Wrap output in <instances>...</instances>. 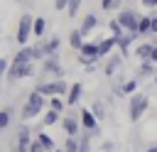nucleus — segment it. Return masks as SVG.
<instances>
[{"instance_id": "29", "label": "nucleus", "mask_w": 157, "mask_h": 152, "mask_svg": "<svg viewBox=\"0 0 157 152\" xmlns=\"http://www.w3.org/2000/svg\"><path fill=\"white\" fill-rule=\"evenodd\" d=\"M81 2H83V0H69V2H66V15H69V17H76Z\"/></svg>"}, {"instance_id": "18", "label": "nucleus", "mask_w": 157, "mask_h": 152, "mask_svg": "<svg viewBox=\"0 0 157 152\" xmlns=\"http://www.w3.org/2000/svg\"><path fill=\"white\" fill-rule=\"evenodd\" d=\"M155 74H157V64H152L150 59H142L140 69H137V78H147V76H155Z\"/></svg>"}, {"instance_id": "14", "label": "nucleus", "mask_w": 157, "mask_h": 152, "mask_svg": "<svg viewBox=\"0 0 157 152\" xmlns=\"http://www.w3.org/2000/svg\"><path fill=\"white\" fill-rule=\"evenodd\" d=\"M113 47H115V39H113V37H103V39H98V42H96V49H98V59L108 56V54L113 51Z\"/></svg>"}, {"instance_id": "11", "label": "nucleus", "mask_w": 157, "mask_h": 152, "mask_svg": "<svg viewBox=\"0 0 157 152\" xmlns=\"http://www.w3.org/2000/svg\"><path fill=\"white\" fill-rule=\"evenodd\" d=\"M59 47H61V39H59V34H54V37H49V39H42V42H39V49H42V54H44V56L59 54Z\"/></svg>"}, {"instance_id": "5", "label": "nucleus", "mask_w": 157, "mask_h": 152, "mask_svg": "<svg viewBox=\"0 0 157 152\" xmlns=\"http://www.w3.org/2000/svg\"><path fill=\"white\" fill-rule=\"evenodd\" d=\"M37 91H39L44 98H49V96H66V91H69V83H66L64 78H54V81L39 83V86H37Z\"/></svg>"}, {"instance_id": "15", "label": "nucleus", "mask_w": 157, "mask_h": 152, "mask_svg": "<svg viewBox=\"0 0 157 152\" xmlns=\"http://www.w3.org/2000/svg\"><path fill=\"white\" fill-rule=\"evenodd\" d=\"M81 96H83V86L81 83H71L69 91H66V105H76L81 101Z\"/></svg>"}, {"instance_id": "24", "label": "nucleus", "mask_w": 157, "mask_h": 152, "mask_svg": "<svg viewBox=\"0 0 157 152\" xmlns=\"http://www.w3.org/2000/svg\"><path fill=\"white\" fill-rule=\"evenodd\" d=\"M37 140H39V145L44 147V152H52V150L56 147V145H54V140H52L47 132H37Z\"/></svg>"}, {"instance_id": "33", "label": "nucleus", "mask_w": 157, "mask_h": 152, "mask_svg": "<svg viewBox=\"0 0 157 152\" xmlns=\"http://www.w3.org/2000/svg\"><path fill=\"white\" fill-rule=\"evenodd\" d=\"M64 152H78V137H66V142H64Z\"/></svg>"}, {"instance_id": "40", "label": "nucleus", "mask_w": 157, "mask_h": 152, "mask_svg": "<svg viewBox=\"0 0 157 152\" xmlns=\"http://www.w3.org/2000/svg\"><path fill=\"white\" fill-rule=\"evenodd\" d=\"M145 152H157V145H150V147H147Z\"/></svg>"}, {"instance_id": "22", "label": "nucleus", "mask_w": 157, "mask_h": 152, "mask_svg": "<svg viewBox=\"0 0 157 152\" xmlns=\"http://www.w3.org/2000/svg\"><path fill=\"white\" fill-rule=\"evenodd\" d=\"M150 51H152V42H142V44H137L135 49H132V54L142 61V59H150Z\"/></svg>"}, {"instance_id": "17", "label": "nucleus", "mask_w": 157, "mask_h": 152, "mask_svg": "<svg viewBox=\"0 0 157 152\" xmlns=\"http://www.w3.org/2000/svg\"><path fill=\"white\" fill-rule=\"evenodd\" d=\"M61 127L66 130V135H71V137H78V130H81V125H78V120H76L74 115H66V118L61 120Z\"/></svg>"}, {"instance_id": "8", "label": "nucleus", "mask_w": 157, "mask_h": 152, "mask_svg": "<svg viewBox=\"0 0 157 152\" xmlns=\"http://www.w3.org/2000/svg\"><path fill=\"white\" fill-rule=\"evenodd\" d=\"M42 61H44V64H42V71H44V74H52V76H56V78L64 76V69H61V64H59V54L44 56Z\"/></svg>"}, {"instance_id": "23", "label": "nucleus", "mask_w": 157, "mask_h": 152, "mask_svg": "<svg viewBox=\"0 0 157 152\" xmlns=\"http://www.w3.org/2000/svg\"><path fill=\"white\" fill-rule=\"evenodd\" d=\"M69 44H71V49L76 51V49L83 44V34H81L78 29H71V32H69Z\"/></svg>"}, {"instance_id": "6", "label": "nucleus", "mask_w": 157, "mask_h": 152, "mask_svg": "<svg viewBox=\"0 0 157 152\" xmlns=\"http://www.w3.org/2000/svg\"><path fill=\"white\" fill-rule=\"evenodd\" d=\"M76 51H78V61H81L83 66H93V64H98V49H96V42H86V39H83V44H81Z\"/></svg>"}, {"instance_id": "25", "label": "nucleus", "mask_w": 157, "mask_h": 152, "mask_svg": "<svg viewBox=\"0 0 157 152\" xmlns=\"http://www.w3.org/2000/svg\"><path fill=\"white\" fill-rule=\"evenodd\" d=\"M88 110L93 113V118H96V120H103V118H105V105H103L101 101H96V103H93Z\"/></svg>"}, {"instance_id": "4", "label": "nucleus", "mask_w": 157, "mask_h": 152, "mask_svg": "<svg viewBox=\"0 0 157 152\" xmlns=\"http://www.w3.org/2000/svg\"><path fill=\"white\" fill-rule=\"evenodd\" d=\"M32 12H22L20 15V22H17V32H15V39H17V44L22 47V44H27V39L32 37Z\"/></svg>"}, {"instance_id": "39", "label": "nucleus", "mask_w": 157, "mask_h": 152, "mask_svg": "<svg viewBox=\"0 0 157 152\" xmlns=\"http://www.w3.org/2000/svg\"><path fill=\"white\" fill-rule=\"evenodd\" d=\"M150 61L157 64V44H152V51H150Z\"/></svg>"}, {"instance_id": "37", "label": "nucleus", "mask_w": 157, "mask_h": 152, "mask_svg": "<svg viewBox=\"0 0 157 152\" xmlns=\"http://www.w3.org/2000/svg\"><path fill=\"white\" fill-rule=\"evenodd\" d=\"M7 64H10V61H7V59H2V56H0V78H2V76H5V71H7Z\"/></svg>"}, {"instance_id": "1", "label": "nucleus", "mask_w": 157, "mask_h": 152, "mask_svg": "<svg viewBox=\"0 0 157 152\" xmlns=\"http://www.w3.org/2000/svg\"><path fill=\"white\" fill-rule=\"evenodd\" d=\"M44 105H47V101H44V96L34 88L29 96H27V103L22 105V110H20V118L22 120H32V118H37L42 110H44Z\"/></svg>"}, {"instance_id": "31", "label": "nucleus", "mask_w": 157, "mask_h": 152, "mask_svg": "<svg viewBox=\"0 0 157 152\" xmlns=\"http://www.w3.org/2000/svg\"><path fill=\"white\" fill-rule=\"evenodd\" d=\"M108 27H110V37H113V39H118V37H120V34L125 32V29H123V27L118 25V20H115V17H113V20L108 22Z\"/></svg>"}, {"instance_id": "3", "label": "nucleus", "mask_w": 157, "mask_h": 152, "mask_svg": "<svg viewBox=\"0 0 157 152\" xmlns=\"http://www.w3.org/2000/svg\"><path fill=\"white\" fill-rule=\"evenodd\" d=\"M27 76H34V61H27V64L12 61V64H7L5 78H7L10 83H15V81H20V78H27Z\"/></svg>"}, {"instance_id": "41", "label": "nucleus", "mask_w": 157, "mask_h": 152, "mask_svg": "<svg viewBox=\"0 0 157 152\" xmlns=\"http://www.w3.org/2000/svg\"><path fill=\"white\" fill-rule=\"evenodd\" d=\"M52 152H64V150H56V147H54V150H52Z\"/></svg>"}, {"instance_id": "12", "label": "nucleus", "mask_w": 157, "mask_h": 152, "mask_svg": "<svg viewBox=\"0 0 157 152\" xmlns=\"http://www.w3.org/2000/svg\"><path fill=\"white\" fill-rule=\"evenodd\" d=\"M78 118H81L78 125H81L83 130H88V132H96V130H98V120L93 118V113H91L88 108H81V110H78Z\"/></svg>"}, {"instance_id": "43", "label": "nucleus", "mask_w": 157, "mask_h": 152, "mask_svg": "<svg viewBox=\"0 0 157 152\" xmlns=\"http://www.w3.org/2000/svg\"><path fill=\"white\" fill-rule=\"evenodd\" d=\"M0 34H2V27H0Z\"/></svg>"}, {"instance_id": "2", "label": "nucleus", "mask_w": 157, "mask_h": 152, "mask_svg": "<svg viewBox=\"0 0 157 152\" xmlns=\"http://www.w3.org/2000/svg\"><path fill=\"white\" fill-rule=\"evenodd\" d=\"M147 105H150V98H147L145 93H140V91L130 93V108H128V115H130V120H132V123H137V120L145 115Z\"/></svg>"}, {"instance_id": "35", "label": "nucleus", "mask_w": 157, "mask_h": 152, "mask_svg": "<svg viewBox=\"0 0 157 152\" xmlns=\"http://www.w3.org/2000/svg\"><path fill=\"white\" fill-rule=\"evenodd\" d=\"M150 34H157V15H150Z\"/></svg>"}, {"instance_id": "19", "label": "nucleus", "mask_w": 157, "mask_h": 152, "mask_svg": "<svg viewBox=\"0 0 157 152\" xmlns=\"http://www.w3.org/2000/svg\"><path fill=\"white\" fill-rule=\"evenodd\" d=\"M44 32H47V20H44L42 15H39V17H32V34H34L37 39H42Z\"/></svg>"}, {"instance_id": "32", "label": "nucleus", "mask_w": 157, "mask_h": 152, "mask_svg": "<svg viewBox=\"0 0 157 152\" xmlns=\"http://www.w3.org/2000/svg\"><path fill=\"white\" fill-rule=\"evenodd\" d=\"M135 91H137V78H130V81H125V83L120 86V93H128V96H130V93H135Z\"/></svg>"}, {"instance_id": "44", "label": "nucleus", "mask_w": 157, "mask_h": 152, "mask_svg": "<svg viewBox=\"0 0 157 152\" xmlns=\"http://www.w3.org/2000/svg\"><path fill=\"white\" fill-rule=\"evenodd\" d=\"M17 2H22V0H17Z\"/></svg>"}, {"instance_id": "38", "label": "nucleus", "mask_w": 157, "mask_h": 152, "mask_svg": "<svg viewBox=\"0 0 157 152\" xmlns=\"http://www.w3.org/2000/svg\"><path fill=\"white\" fill-rule=\"evenodd\" d=\"M145 7H152V10H157V0H140Z\"/></svg>"}, {"instance_id": "26", "label": "nucleus", "mask_w": 157, "mask_h": 152, "mask_svg": "<svg viewBox=\"0 0 157 152\" xmlns=\"http://www.w3.org/2000/svg\"><path fill=\"white\" fill-rule=\"evenodd\" d=\"M49 108L56 110V113H61V110L66 108V103L61 101V96H49Z\"/></svg>"}, {"instance_id": "28", "label": "nucleus", "mask_w": 157, "mask_h": 152, "mask_svg": "<svg viewBox=\"0 0 157 152\" xmlns=\"http://www.w3.org/2000/svg\"><path fill=\"white\" fill-rule=\"evenodd\" d=\"M10 120H12V113H10V108H2V110H0V132H2V130H7Z\"/></svg>"}, {"instance_id": "10", "label": "nucleus", "mask_w": 157, "mask_h": 152, "mask_svg": "<svg viewBox=\"0 0 157 152\" xmlns=\"http://www.w3.org/2000/svg\"><path fill=\"white\" fill-rule=\"evenodd\" d=\"M29 140H32V130H29V125H20V130H17V145H15L12 152H27Z\"/></svg>"}, {"instance_id": "21", "label": "nucleus", "mask_w": 157, "mask_h": 152, "mask_svg": "<svg viewBox=\"0 0 157 152\" xmlns=\"http://www.w3.org/2000/svg\"><path fill=\"white\" fill-rule=\"evenodd\" d=\"M12 61H17V64H27V61H34V59H32V47L22 44V47H20V51L12 56Z\"/></svg>"}, {"instance_id": "27", "label": "nucleus", "mask_w": 157, "mask_h": 152, "mask_svg": "<svg viewBox=\"0 0 157 152\" xmlns=\"http://www.w3.org/2000/svg\"><path fill=\"white\" fill-rule=\"evenodd\" d=\"M54 123H59V113L49 108V110L42 115V125H54Z\"/></svg>"}, {"instance_id": "42", "label": "nucleus", "mask_w": 157, "mask_h": 152, "mask_svg": "<svg viewBox=\"0 0 157 152\" xmlns=\"http://www.w3.org/2000/svg\"><path fill=\"white\" fill-rule=\"evenodd\" d=\"M155 83H157V74H155Z\"/></svg>"}, {"instance_id": "7", "label": "nucleus", "mask_w": 157, "mask_h": 152, "mask_svg": "<svg viewBox=\"0 0 157 152\" xmlns=\"http://www.w3.org/2000/svg\"><path fill=\"white\" fill-rule=\"evenodd\" d=\"M137 12L132 10V7H123V10H118V25L125 29V32H135V25H137Z\"/></svg>"}, {"instance_id": "9", "label": "nucleus", "mask_w": 157, "mask_h": 152, "mask_svg": "<svg viewBox=\"0 0 157 152\" xmlns=\"http://www.w3.org/2000/svg\"><path fill=\"white\" fill-rule=\"evenodd\" d=\"M135 39H137V32H123V34L115 39V47L120 49V56H128V54H130V47H132Z\"/></svg>"}, {"instance_id": "20", "label": "nucleus", "mask_w": 157, "mask_h": 152, "mask_svg": "<svg viewBox=\"0 0 157 152\" xmlns=\"http://www.w3.org/2000/svg\"><path fill=\"white\" fill-rule=\"evenodd\" d=\"M135 32H137V37H147V34H150V15H140V17H137Z\"/></svg>"}, {"instance_id": "16", "label": "nucleus", "mask_w": 157, "mask_h": 152, "mask_svg": "<svg viewBox=\"0 0 157 152\" xmlns=\"http://www.w3.org/2000/svg\"><path fill=\"white\" fill-rule=\"evenodd\" d=\"M120 66H123V56L120 54H108V64L103 66V74L105 76H113L115 69H120Z\"/></svg>"}, {"instance_id": "34", "label": "nucleus", "mask_w": 157, "mask_h": 152, "mask_svg": "<svg viewBox=\"0 0 157 152\" xmlns=\"http://www.w3.org/2000/svg\"><path fill=\"white\" fill-rule=\"evenodd\" d=\"M27 152H44V147L39 145V140L34 137V140H29V145H27Z\"/></svg>"}, {"instance_id": "30", "label": "nucleus", "mask_w": 157, "mask_h": 152, "mask_svg": "<svg viewBox=\"0 0 157 152\" xmlns=\"http://www.w3.org/2000/svg\"><path fill=\"white\" fill-rule=\"evenodd\" d=\"M101 10H103V12L120 10V0H101Z\"/></svg>"}, {"instance_id": "13", "label": "nucleus", "mask_w": 157, "mask_h": 152, "mask_svg": "<svg viewBox=\"0 0 157 152\" xmlns=\"http://www.w3.org/2000/svg\"><path fill=\"white\" fill-rule=\"evenodd\" d=\"M96 27H98V15H96V12H86V15H83V20H81V25H78L76 29L86 37V34H88V32H93Z\"/></svg>"}, {"instance_id": "36", "label": "nucleus", "mask_w": 157, "mask_h": 152, "mask_svg": "<svg viewBox=\"0 0 157 152\" xmlns=\"http://www.w3.org/2000/svg\"><path fill=\"white\" fill-rule=\"evenodd\" d=\"M66 2L69 0H54V10L59 12V10H66Z\"/></svg>"}]
</instances>
